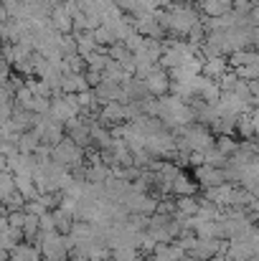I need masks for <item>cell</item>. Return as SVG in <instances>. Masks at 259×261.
Returning <instances> with one entry per match:
<instances>
[{"label": "cell", "mask_w": 259, "mask_h": 261, "mask_svg": "<svg viewBox=\"0 0 259 261\" xmlns=\"http://www.w3.org/2000/svg\"><path fill=\"white\" fill-rule=\"evenodd\" d=\"M216 150H219L224 158H226V155H234V152H237V142H234L231 137H219V140H216Z\"/></svg>", "instance_id": "1"}]
</instances>
